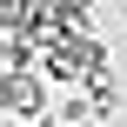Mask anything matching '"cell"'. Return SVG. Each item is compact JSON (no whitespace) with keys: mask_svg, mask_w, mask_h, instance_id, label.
I'll use <instances>...</instances> for the list:
<instances>
[{"mask_svg":"<svg viewBox=\"0 0 127 127\" xmlns=\"http://www.w3.org/2000/svg\"><path fill=\"white\" fill-rule=\"evenodd\" d=\"M54 121H60V127H94V121H100V107H94L87 87H67V94L54 100Z\"/></svg>","mask_w":127,"mask_h":127,"instance_id":"7a4b0ae2","label":"cell"},{"mask_svg":"<svg viewBox=\"0 0 127 127\" xmlns=\"http://www.w3.org/2000/svg\"><path fill=\"white\" fill-rule=\"evenodd\" d=\"M54 80L33 67V74H0V114L20 127V121H40V114H54V94H47Z\"/></svg>","mask_w":127,"mask_h":127,"instance_id":"6da1fadb","label":"cell"},{"mask_svg":"<svg viewBox=\"0 0 127 127\" xmlns=\"http://www.w3.org/2000/svg\"><path fill=\"white\" fill-rule=\"evenodd\" d=\"M54 7H60L67 33H94V0H54Z\"/></svg>","mask_w":127,"mask_h":127,"instance_id":"5b68a950","label":"cell"},{"mask_svg":"<svg viewBox=\"0 0 127 127\" xmlns=\"http://www.w3.org/2000/svg\"><path fill=\"white\" fill-rule=\"evenodd\" d=\"M20 127H60V121H54V114H40V121H20Z\"/></svg>","mask_w":127,"mask_h":127,"instance_id":"8992f818","label":"cell"},{"mask_svg":"<svg viewBox=\"0 0 127 127\" xmlns=\"http://www.w3.org/2000/svg\"><path fill=\"white\" fill-rule=\"evenodd\" d=\"M87 94H94V107H100V121H114V107H121V74H114V60L87 74Z\"/></svg>","mask_w":127,"mask_h":127,"instance_id":"3957f363","label":"cell"},{"mask_svg":"<svg viewBox=\"0 0 127 127\" xmlns=\"http://www.w3.org/2000/svg\"><path fill=\"white\" fill-rule=\"evenodd\" d=\"M40 20V0H0V33H27Z\"/></svg>","mask_w":127,"mask_h":127,"instance_id":"277c9868","label":"cell"}]
</instances>
